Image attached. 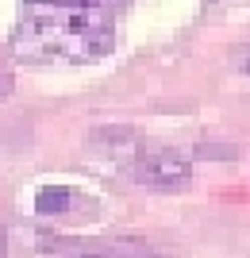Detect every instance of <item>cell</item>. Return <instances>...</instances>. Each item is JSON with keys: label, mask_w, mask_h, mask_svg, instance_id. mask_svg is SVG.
<instances>
[{"label": "cell", "mask_w": 250, "mask_h": 258, "mask_svg": "<svg viewBox=\"0 0 250 258\" xmlns=\"http://www.w3.org/2000/svg\"><path fill=\"white\" fill-rule=\"evenodd\" d=\"M100 212V201L89 197L77 185H43L35 193V216L54 220V224H81Z\"/></svg>", "instance_id": "obj_4"}, {"label": "cell", "mask_w": 250, "mask_h": 258, "mask_svg": "<svg viewBox=\"0 0 250 258\" xmlns=\"http://www.w3.org/2000/svg\"><path fill=\"white\" fill-rule=\"evenodd\" d=\"M127 8L131 0H20L8 46L27 66L97 62L116 50Z\"/></svg>", "instance_id": "obj_1"}, {"label": "cell", "mask_w": 250, "mask_h": 258, "mask_svg": "<svg viewBox=\"0 0 250 258\" xmlns=\"http://www.w3.org/2000/svg\"><path fill=\"white\" fill-rule=\"evenodd\" d=\"M39 247L50 258H165L146 239H131V235H77V239L43 235Z\"/></svg>", "instance_id": "obj_3"}, {"label": "cell", "mask_w": 250, "mask_h": 258, "mask_svg": "<svg viewBox=\"0 0 250 258\" xmlns=\"http://www.w3.org/2000/svg\"><path fill=\"white\" fill-rule=\"evenodd\" d=\"M97 147H112V154H123L131 170V181L154 193H177L189 189L193 181V162L185 151L165 147L154 139H135V143H97Z\"/></svg>", "instance_id": "obj_2"}, {"label": "cell", "mask_w": 250, "mask_h": 258, "mask_svg": "<svg viewBox=\"0 0 250 258\" xmlns=\"http://www.w3.org/2000/svg\"><path fill=\"white\" fill-rule=\"evenodd\" d=\"M235 66H239L242 74H250V43L239 46V54H235Z\"/></svg>", "instance_id": "obj_6"}, {"label": "cell", "mask_w": 250, "mask_h": 258, "mask_svg": "<svg viewBox=\"0 0 250 258\" xmlns=\"http://www.w3.org/2000/svg\"><path fill=\"white\" fill-rule=\"evenodd\" d=\"M12 89H16V77H12L8 70H0V100L12 97Z\"/></svg>", "instance_id": "obj_5"}, {"label": "cell", "mask_w": 250, "mask_h": 258, "mask_svg": "<svg viewBox=\"0 0 250 258\" xmlns=\"http://www.w3.org/2000/svg\"><path fill=\"white\" fill-rule=\"evenodd\" d=\"M0 258H8V231H4V224H0Z\"/></svg>", "instance_id": "obj_7"}]
</instances>
